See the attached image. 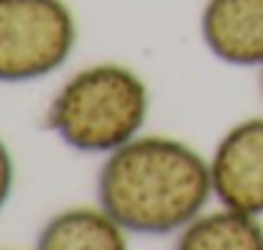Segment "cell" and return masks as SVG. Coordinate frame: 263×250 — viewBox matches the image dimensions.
Wrapping results in <instances>:
<instances>
[{
    "label": "cell",
    "mask_w": 263,
    "mask_h": 250,
    "mask_svg": "<svg viewBox=\"0 0 263 250\" xmlns=\"http://www.w3.org/2000/svg\"><path fill=\"white\" fill-rule=\"evenodd\" d=\"M210 164L166 136H136L107 153L97 174L100 207L136 235H172L204 212Z\"/></svg>",
    "instance_id": "1"
},
{
    "label": "cell",
    "mask_w": 263,
    "mask_h": 250,
    "mask_svg": "<svg viewBox=\"0 0 263 250\" xmlns=\"http://www.w3.org/2000/svg\"><path fill=\"white\" fill-rule=\"evenodd\" d=\"M148 110L146 82L123 64L102 62L59 87L46 110V125L64 146L107 156L141 133Z\"/></svg>",
    "instance_id": "2"
},
{
    "label": "cell",
    "mask_w": 263,
    "mask_h": 250,
    "mask_svg": "<svg viewBox=\"0 0 263 250\" xmlns=\"http://www.w3.org/2000/svg\"><path fill=\"white\" fill-rule=\"evenodd\" d=\"M77 23L64 0H0V82H36L67 64Z\"/></svg>",
    "instance_id": "3"
},
{
    "label": "cell",
    "mask_w": 263,
    "mask_h": 250,
    "mask_svg": "<svg viewBox=\"0 0 263 250\" xmlns=\"http://www.w3.org/2000/svg\"><path fill=\"white\" fill-rule=\"evenodd\" d=\"M210 176L222 207L263 217V118L240 120L220 138Z\"/></svg>",
    "instance_id": "4"
},
{
    "label": "cell",
    "mask_w": 263,
    "mask_h": 250,
    "mask_svg": "<svg viewBox=\"0 0 263 250\" xmlns=\"http://www.w3.org/2000/svg\"><path fill=\"white\" fill-rule=\"evenodd\" d=\"M199 31L215 59L263 69V0H207Z\"/></svg>",
    "instance_id": "5"
},
{
    "label": "cell",
    "mask_w": 263,
    "mask_h": 250,
    "mask_svg": "<svg viewBox=\"0 0 263 250\" xmlns=\"http://www.w3.org/2000/svg\"><path fill=\"white\" fill-rule=\"evenodd\" d=\"M125 233L102 207H72L46 220L36 250H130Z\"/></svg>",
    "instance_id": "6"
},
{
    "label": "cell",
    "mask_w": 263,
    "mask_h": 250,
    "mask_svg": "<svg viewBox=\"0 0 263 250\" xmlns=\"http://www.w3.org/2000/svg\"><path fill=\"white\" fill-rule=\"evenodd\" d=\"M174 250H263V222L230 207L202 212L179 230Z\"/></svg>",
    "instance_id": "7"
},
{
    "label": "cell",
    "mask_w": 263,
    "mask_h": 250,
    "mask_svg": "<svg viewBox=\"0 0 263 250\" xmlns=\"http://www.w3.org/2000/svg\"><path fill=\"white\" fill-rule=\"evenodd\" d=\"M13 179H15V168H13V159L8 146L0 141V209L8 204L10 191H13Z\"/></svg>",
    "instance_id": "8"
},
{
    "label": "cell",
    "mask_w": 263,
    "mask_h": 250,
    "mask_svg": "<svg viewBox=\"0 0 263 250\" xmlns=\"http://www.w3.org/2000/svg\"><path fill=\"white\" fill-rule=\"evenodd\" d=\"M261 89H263V74H261Z\"/></svg>",
    "instance_id": "9"
}]
</instances>
